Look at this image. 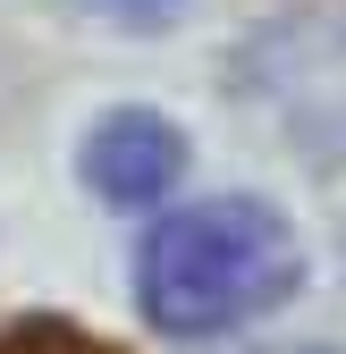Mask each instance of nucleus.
Returning <instances> with one entry per match:
<instances>
[{"instance_id": "obj_1", "label": "nucleus", "mask_w": 346, "mask_h": 354, "mask_svg": "<svg viewBox=\"0 0 346 354\" xmlns=\"http://www.w3.org/2000/svg\"><path fill=\"white\" fill-rule=\"evenodd\" d=\"M295 287H304V245L253 194L169 211L136 261V304L169 337H220L237 321H262Z\"/></svg>"}, {"instance_id": "obj_2", "label": "nucleus", "mask_w": 346, "mask_h": 354, "mask_svg": "<svg viewBox=\"0 0 346 354\" xmlns=\"http://www.w3.org/2000/svg\"><path fill=\"white\" fill-rule=\"evenodd\" d=\"M237 84L287 127V144L346 152V9L271 17L237 51Z\"/></svg>"}, {"instance_id": "obj_3", "label": "nucleus", "mask_w": 346, "mask_h": 354, "mask_svg": "<svg viewBox=\"0 0 346 354\" xmlns=\"http://www.w3.org/2000/svg\"><path fill=\"white\" fill-rule=\"evenodd\" d=\"M186 177V136L161 110H110L93 136H84V186L118 211H144Z\"/></svg>"}, {"instance_id": "obj_4", "label": "nucleus", "mask_w": 346, "mask_h": 354, "mask_svg": "<svg viewBox=\"0 0 346 354\" xmlns=\"http://www.w3.org/2000/svg\"><path fill=\"white\" fill-rule=\"evenodd\" d=\"M0 354H110L93 329H76L68 313H34V321H9L0 329Z\"/></svg>"}, {"instance_id": "obj_5", "label": "nucleus", "mask_w": 346, "mask_h": 354, "mask_svg": "<svg viewBox=\"0 0 346 354\" xmlns=\"http://www.w3.org/2000/svg\"><path fill=\"white\" fill-rule=\"evenodd\" d=\"M93 17H110V26H169V17H186V0H84Z\"/></svg>"}, {"instance_id": "obj_6", "label": "nucleus", "mask_w": 346, "mask_h": 354, "mask_svg": "<svg viewBox=\"0 0 346 354\" xmlns=\"http://www.w3.org/2000/svg\"><path fill=\"white\" fill-rule=\"evenodd\" d=\"M279 354H313V346H279Z\"/></svg>"}]
</instances>
